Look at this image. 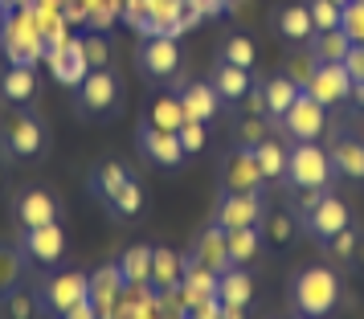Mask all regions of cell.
<instances>
[{
    "label": "cell",
    "mask_w": 364,
    "mask_h": 319,
    "mask_svg": "<svg viewBox=\"0 0 364 319\" xmlns=\"http://www.w3.org/2000/svg\"><path fill=\"white\" fill-rule=\"evenodd\" d=\"M307 45H311V50H307L311 62H344L348 50H352L356 41H352V37L344 33V25H340V29H328V33H315Z\"/></svg>",
    "instance_id": "1f68e13d"
},
{
    "label": "cell",
    "mask_w": 364,
    "mask_h": 319,
    "mask_svg": "<svg viewBox=\"0 0 364 319\" xmlns=\"http://www.w3.org/2000/svg\"><path fill=\"white\" fill-rule=\"evenodd\" d=\"M82 50H86V62H90V70L107 66V41H102V37L86 33V37H82Z\"/></svg>",
    "instance_id": "ab89813d"
},
{
    "label": "cell",
    "mask_w": 364,
    "mask_h": 319,
    "mask_svg": "<svg viewBox=\"0 0 364 319\" xmlns=\"http://www.w3.org/2000/svg\"><path fill=\"white\" fill-rule=\"evenodd\" d=\"M0 156L13 168L41 164L50 156V127L33 107H4L0 111Z\"/></svg>",
    "instance_id": "7a4b0ae2"
},
{
    "label": "cell",
    "mask_w": 364,
    "mask_h": 319,
    "mask_svg": "<svg viewBox=\"0 0 364 319\" xmlns=\"http://www.w3.org/2000/svg\"><path fill=\"white\" fill-rule=\"evenodd\" d=\"M4 45H9V62H21V66H33L37 58H46V41H41V29L25 17H9L4 25Z\"/></svg>",
    "instance_id": "ffe728a7"
},
{
    "label": "cell",
    "mask_w": 364,
    "mask_h": 319,
    "mask_svg": "<svg viewBox=\"0 0 364 319\" xmlns=\"http://www.w3.org/2000/svg\"><path fill=\"white\" fill-rule=\"evenodd\" d=\"M254 160H258V168H262L266 185H282V176H287V148H282V139H258L254 144Z\"/></svg>",
    "instance_id": "4dcf8cb0"
},
{
    "label": "cell",
    "mask_w": 364,
    "mask_h": 319,
    "mask_svg": "<svg viewBox=\"0 0 364 319\" xmlns=\"http://www.w3.org/2000/svg\"><path fill=\"white\" fill-rule=\"evenodd\" d=\"M291 213H295V225L303 237H311L315 246L319 242H328L331 234H340L352 225V209L348 201H340L331 188H319V193H299V201L291 205Z\"/></svg>",
    "instance_id": "277c9868"
},
{
    "label": "cell",
    "mask_w": 364,
    "mask_h": 319,
    "mask_svg": "<svg viewBox=\"0 0 364 319\" xmlns=\"http://www.w3.org/2000/svg\"><path fill=\"white\" fill-rule=\"evenodd\" d=\"M340 25H344V33L352 37L356 45H364V0H348Z\"/></svg>",
    "instance_id": "f35d334b"
},
{
    "label": "cell",
    "mask_w": 364,
    "mask_h": 319,
    "mask_svg": "<svg viewBox=\"0 0 364 319\" xmlns=\"http://www.w3.org/2000/svg\"><path fill=\"white\" fill-rule=\"evenodd\" d=\"M254 94H258V111H262L266 123H282V115L295 107V99L303 94V82H299L295 74H270L262 82L254 86Z\"/></svg>",
    "instance_id": "2e32d148"
},
{
    "label": "cell",
    "mask_w": 364,
    "mask_h": 319,
    "mask_svg": "<svg viewBox=\"0 0 364 319\" xmlns=\"http://www.w3.org/2000/svg\"><path fill=\"white\" fill-rule=\"evenodd\" d=\"M279 127H282V135H287L291 144H315L319 135L328 131V107L315 99V94L303 90V94L295 99V107L282 115Z\"/></svg>",
    "instance_id": "7c38bea8"
},
{
    "label": "cell",
    "mask_w": 364,
    "mask_h": 319,
    "mask_svg": "<svg viewBox=\"0 0 364 319\" xmlns=\"http://www.w3.org/2000/svg\"><path fill=\"white\" fill-rule=\"evenodd\" d=\"M217 188L221 193H266V176L254 160V148L246 144H233V148L221 151L217 160Z\"/></svg>",
    "instance_id": "9c48e42d"
},
{
    "label": "cell",
    "mask_w": 364,
    "mask_h": 319,
    "mask_svg": "<svg viewBox=\"0 0 364 319\" xmlns=\"http://www.w3.org/2000/svg\"><path fill=\"white\" fill-rule=\"evenodd\" d=\"M184 283V254H176L172 246H151V274L148 286L156 295H172Z\"/></svg>",
    "instance_id": "cb8c5ba5"
},
{
    "label": "cell",
    "mask_w": 364,
    "mask_h": 319,
    "mask_svg": "<svg viewBox=\"0 0 364 319\" xmlns=\"http://www.w3.org/2000/svg\"><path fill=\"white\" fill-rule=\"evenodd\" d=\"M266 221V193H217L213 225L221 229H246Z\"/></svg>",
    "instance_id": "5bb4252c"
},
{
    "label": "cell",
    "mask_w": 364,
    "mask_h": 319,
    "mask_svg": "<svg viewBox=\"0 0 364 319\" xmlns=\"http://www.w3.org/2000/svg\"><path fill=\"white\" fill-rule=\"evenodd\" d=\"M33 295H37V311L41 315L62 319L74 303L90 299V274H82V270H53V274H46L33 286Z\"/></svg>",
    "instance_id": "ba28073f"
},
{
    "label": "cell",
    "mask_w": 364,
    "mask_h": 319,
    "mask_svg": "<svg viewBox=\"0 0 364 319\" xmlns=\"http://www.w3.org/2000/svg\"><path fill=\"white\" fill-rule=\"evenodd\" d=\"M291 303H295V315L328 319L340 307V274L328 262H307L291 279Z\"/></svg>",
    "instance_id": "5b68a950"
},
{
    "label": "cell",
    "mask_w": 364,
    "mask_h": 319,
    "mask_svg": "<svg viewBox=\"0 0 364 319\" xmlns=\"http://www.w3.org/2000/svg\"><path fill=\"white\" fill-rule=\"evenodd\" d=\"M184 258H193V262H200L205 270H213V274H221V270H230L233 262H230V250H225V229L221 225H213L209 221V229L188 246V254Z\"/></svg>",
    "instance_id": "d4e9b609"
},
{
    "label": "cell",
    "mask_w": 364,
    "mask_h": 319,
    "mask_svg": "<svg viewBox=\"0 0 364 319\" xmlns=\"http://www.w3.org/2000/svg\"><path fill=\"white\" fill-rule=\"evenodd\" d=\"M70 107L82 123H111L123 111V78L111 66L90 70L82 82L70 90Z\"/></svg>",
    "instance_id": "3957f363"
},
{
    "label": "cell",
    "mask_w": 364,
    "mask_h": 319,
    "mask_svg": "<svg viewBox=\"0 0 364 319\" xmlns=\"http://www.w3.org/2000/svg\"><path fill=\"white\" fill-rule=\"evenodd\" d=\"M176 139H181L184 156L193 160V156H200V151H205V144H209V123H197V119H184L181 127H176Z\"/></svg>",
    "instance_id": "8d00e7d4"
},
{
    "label": "cell",
    "mask_w": 364,
    "mask_h": 319,
    "mask_svg": "<svg viewBox=\"0 0 364 319\" xmlns=\"http://www.w3.org/2000/svg\"><path fill=\"white\" fill-rule=\"evenodd\" d=\"M217 58H221V62H230V66L254 70V62H258V50H254V41H250L246 33H230V37H221Z\"/></svg>",
    "instance_id": "e575fe53"
},
{
    "label": "cell",
    "mask_w": 364,
    "mask_h": 319,
    "mask_svg": "<svg viewBox=\"0 0 364 319\" xmlns=\"http://www.w3.org/2000/svg\"><path fill=\"white\" fill-rule=\"evenodd\" d=\"M336 4H340V9H344V4H348V0H336Z\"/></svg>",
    "instance_id": "f6af8a7d"
},
{
    "label": "cell",
    "mask_w": 364,
    "mask_h": 319,
    "mask_svg": "<svg viewBox=\"0 0 364 319\" xmlns=\"http://www.w3.org/2000/svg\"><path fill=\"white\" fill-rule=\"evenodd\" d=\"M46 62H50V70H53V82L66 86V90H74V86L90 74V62H86V50H82V37H74V41H58L53 50H46Z\"/></svg>",
    "instance_id": "ac0fdd59"
},
{
    "label": "cell",
    "mask_w": 364,
    "mask_h": 319,
    "mask_svg": "<svg viewBox=\"0 0 364 319\" xmlns=\"http://www.w3.org/2000/svg\"><path fill=\"white\" fill-rule=\"evenodd\" d=\"M328 156H331V168H336V180L364 185V135L336 131L328 144Z\"/></svg>",
    "instance_id": "e0dca14e"
},
{
    "label": "cell",
    "mask_w": 364,
    "mask_h": 319,
    "mask_svg": "<svg viewBox=\"0 0 364 319\" xmlns=\"http://www.w3.org/2000/svg\"><path fill=\"white\" fill-rule=\"evenodd\" d=\"M360 246H364V234H360V225L352 221L348 229H340V234H331L328 242H319V250H323V258H331V262H356L360 258Z\"/></svg>",
    "instance_id": "f546056e"
},
{
    "label": "cell",
    "mask_w": 364,
    "mask_h": 319,
    "mask_svg": "<svg viewBox=\"0 0 364 319\" xmlns=\"http://www.w3.org/2000/svg\"><path fill=\"white\" fill-rule=\"evenodd\" d=\"M9 168H13V164L0 156V193H9Z\"/></svg>",
    "instance_id": "7bdbcfd3"
},
{
    "label": "cell",
    "mask_w": 364,
    "mask_h": 319,
    "mask_svg": "<svg viewBox=\"0 0 364 319\" xmlns=\"http://www.w3.org/2000/svg\"><path fill=\"white\" fill-rule=\"evenodd\" d=\"M135 70L156 86H168L181 78V50H176V41L172 37H148L139 50H135Z\"/></svg>",
    "instance_id": "8fae6325"
},
{
    "label": "cell",
    "mask_w": 364,
    "mask_h": 319,
    "mask_svg": "<svg viewBox=\"0 0 364 319\" xmlns=\"http://www.w3.org/2000/svg\"><path fill=\"white\" fill-rule=\"evenodd\" d=\"M303 90L315 94L331 111V107H340V102L352 99L356 82H352V74H348L344 62H311V74L303 78Z\"/></svg>",
    "instance_id": "4fadbf2b"
},
{
    "label": "cell",
    "mask_w": 364,
    "mask_h": 319,
    "mask_svg": "<svg viewBox=\"0 0 364 319\" xmlns=\"http://www.w3.org/2000/svg\"><path fill=\"white\" fill-rule=\"evenodd\" d=\"M266 237H262V225H246V229H225V250H230V262L233 266H250L258 254H262Z\"/></svg>",
    "instance_id": "4316f807"
},
{
    "label": "cell",
    "mask_w": 364,
    "mask_h": 319,
    "mask_svg": "<svg viewBox=\"0 0 364 319\" xmlns=\"http://www.w3.org/2000/svg\"><path fill=\"white\" fill-rule=\"evenodd\" d=\"M148 123L164 127V131H176L184 123V107L176 99V90H160L156 99H148Z\"/></svg>",
    "instance_id": "836d02e7"
},
{
    "label": "cell",
    "mask_w": 364,
    "mask_h": 319,
    "mask_svg": "<svg viewBox=\"0 0 364 319\" xmlns=\"http://www.w3.org/2000/svg\"><path fill=\"white\" fill-rule=\"evenodd\" d=\"M62 319H102V311H99L90 299H82V303H74V307H70Z\"/></svg>",
    "instance_id": "b9f144b4"
},
{
    "label": "cell",
    "mask_w": 364,
    "mask_h": 319,
    "mask_svg": "<svg viewBox=\"0 0 364 319\" xmlns=\"http://www.w3.org/2000/svg\"><path fill=\"white\" fill-rule=\"evenodd\" d=\"M176 99L184 107V119H197V123H213L221 115V99H217L213 82H193V78H176Z\"/></svg>",
    "instance_id": "44dd1931"
},
{
    "label": "cell",
    "mask_w": 364,
    "mask_h": 319,
    "mask_svg": "<svg viewBox=\"0 0 364 319\" xmlns=\"http://www.w3.org/2000/svg\"><path fill=\"white\" fill-rule=\"evenodd\" d=\"M4 25H9V9L0 4V37H4Z\"/></svg>",
    "instance_id": "ee69618b"
},
{
    "label": "cell",
    "mask_w": 364,
    "mask_h": 319,
    "mask_svg": "<svg viewBox=\"0 0 364 319\" xmlns=\"http://www.w3.org/2000/svg\"><path fill=\"white\" fill-rule=\"evenodd\" d=\"M29 262H25V254H21L17 242H0V299L9 295V291H17V286H25V279H29Z\"/></svg>",
    "instance_id": "f1b7e54d"
},
{
    "label": "cell",
    "mask_w": 364,
    "mask_h": 319,
    "mask_svg": "<svg viewBox=\"0 0 364 319\" xmlns=\"http://www.w3.org/2000/svg\"><path fill=\"white\" fill-rule=\"evenodd\" d=\"M0 303H4V315H9V319H33V315H41V311H37L33 286H17V291H9Z\"/></svg>",
    "instance_id": "d590c367"
},
{
    "label": "cell",
    "mask_w": 364,
    "mask_h": 319,
    "mask_svg": "<svg viewBox=\"0 0 364 319\" xmlns=\"http://www.w3.org/2000/svg\"><path fill=\"white\" fill-rule=\"evenodd\" d=\"M282 185L291 193H319V188H331L336 185V168H331V156L328 148L315 144H291L287 148V176Z\"/></svg>",
    "instance_id": "8992f818"
},
{
    "label": "cell",
    "mask_w": 364,
    "mask_h": 319,
    "mask_svg": "<svg viewBox=\"0 0 364 319\" xmlns=\"http://www.w3.org/2000/svg\"><path fill=\"white\" fill-rule=\"evenodd\" d=\"M270 25H274V33H279L282 41H291V45H307V41L315 37V21H311V13H307L303 0L279 4L274 17H270Z\"/></svg>",
    "instance_id": "603a6c76"
},
{
    "label": "cell",
    "mask_w": 364,
    "mask_h": 319,
    "mask_svg": "<svg viewBox=\"0 0 364 319\" xmlns=\"http://www.w3.org/2000/svg\"><path fill=\"white\" fill-rule=\"evenodd\" d=\"M86 188L115 221H135L144 213V185L123 160H99L86 176Z\"/></svg>",
    "instance_id": "6da1fadb"
},
{
    "label": "cell",
    "mask_w": 364,
    "mask_h": 319,
    "mask_svg": "<svg viewBox=\"0 0 364 319\" xmlns=\"http://www.w3.org/2000/svg\"><path fill=\"white\" fill-rule=\"evenodd\" d=\"M209 82H213L217 99H221V107H237V102L246 99V94H254V86H258V78H254V70L230 66V62H221V58H213V70H209Z\"/></svg>",
    "instance_id": "d6986e66"
},
{
    "label": "cell",
    "mask_w": 364,
    "mask_h": 319,
    "mask_svg": "<svg viewBox=\"0 0 364 319\" xmlns=\"http://www.w3.org/2000/svg\"><path fill=\"white\" fill-rule=\"evenodd\" d=\"M184 319H221V303L213 299H200V303H188V315Z\"/></svg>",
    "instance_id": "60d3db41"
},
{
    "label": "cell",
    "mask_w": 364,
    "mask_h": 319,
    "mask_svg": "<svg viewBox=\"0 0 364 319\" xmlns=\"http://www.w3.org/2000/svg\"><path fill=\"white\" fill-rule=\"evenodd\" d=\"M307 4V13L315 21V33H328V29H340V17H344V9L336 4V0H303Z\"/></svg>",
    "instance_id": "74e56055"
},
{
    "label": "cell",
    "mask_w": 364,
    "mask_h": 319,
    "mask_svg": "<svg viewBox=\"0 0 364 319\" xmlns=\"http://www.w3.org/2000/svg\"><path fill=\"white\" fill-rule=\"evenodd\" d=\"M9 217L17 229H33L46 221H66V201L58 188L46 185H21L9 193Z\"/></svg>",
    "instance_id": "52a82bcc"
},
{
    "label": "cell",
    "mask_w": 364,
    "mask_h": 319,
    "mask_svg": "<svg viewBox=\"0 0 364 319\" xmlns=\"http://www.w3.org/2000/svg\"><path fill=\"white\" fill-rule=\"evenodd\" d=\"M135 148H139V156L148 160V164H156V168H181L184 160V148L181 139H176V131H164V127H156V123H139L135 127Z\"/></svg>",
    "instance_id": "9a60e30c"
},
{
    "label": "cell",
    "mask_w": 364,
    "mask_h": 319,
    "mask_svg": "<svg viewBox=\"0 0 364 319\" xmlns=\"http://www.w3.org/2000/svg\"><path fill=\"white\" fill-rule=\"evenodd\" d=\"M17 246H21V254H25L29 266L53 270L66 258V246H70L66 221H46V225H33V229H21Z\"/></svg>",
    "instance_id": "30bf717a"
},
{
    "label": "cell",
    "mask_w": 364,
    "mask_h": 319,
    "mask_svg": "<svg viewBox=\"0 0 364 319\" xmlns=\"http://www.w3.org/2000/svg\"><path fill=\"white\" fill-rule=\"evenodd\" d=\"M115 270H119V283L123 286H148V274H151V246H132L115 258Z\"/></svg>",
    "instance_id": "83f0119b"
},
{
    "label": "cell",
    "mask_w": 364,
    "mask_h": 319,
    "mask_svg": "<svg viewBox=\"0 0 364 319\" xmlns=\"http://www.w3.org/2000/svg\"><path fill=\"white\" fill-rule=\"evenodd\" d=\"M119 291H123V283H119V270H115V262H107V266H99L95 274H90V303L99 307L102 315L111 311V303L119 299Z\"/></svg>",
    "instance_id": "d6a6232c"
},
{
    "label": "cell",
    "mask_w": 364,
    "mask_h": 319,
    "mask_svg": "<svg viewBox=\"0 0 364 319\" xmlns=\"http://www.w3.org/2000/svg\"><path fill=\"white\" fill-rule=\"evenodd\" d=\"M217 303L221 307H250L254 303V279L246 266H230L217 274Z\"/></svg>",
    "instance_id": "484cf974"
},
{
    "label": "cell",
    "mask_w": 364,
    "mask_h": 319,
    "mask_svg": "<svg viewBox=\"0 0 364 319\" xmlns=\"http://www.w3.org/2000/svg\"><path fill=\"white\" fill-rule=\"evenodd\" d=\"M295 319H307V315H295Z\"/></svg>",
    "instance_id": "bcb514c9"
},
{
    "label": "cell",
    "mask_w": 364,
    "mask_h": 319,
    "mask_svg": "<svg viewBox=\"0 0 364 319\" xmlns=\"http://www.w3.org/2000/svg\"><path fill=\"white\" fill-rule=\"evenodd\" d=\"M37 90H41V82H37L33 66L9 62V66L0 70V102L4 107H33Z\"/></svg>",
    "instance_id": "7402d4cb"
}]
</instances>
